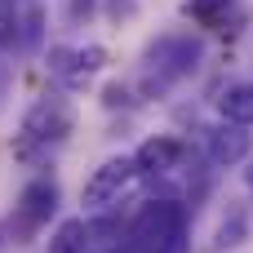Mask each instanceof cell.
<instances>
[{
	"instance_id": "1",
	"label": "cell",
	"mask_w": 253,
	"mask_h": 253,
	"mask_svg": "<svg viewBox=\"0 0 253 253\" xmlns=\"http://www.w3.org/2000/svg\"><path fill=\"white\" fill-rule=\"evenodd\" d=\"M129 249L138 253H187V209L178 200H151L133 227H129Z\"/></svg>"
},
{
	"instance_id": "2",
	"label": "cell",
	"mask_w": 253,
	"mask_h": 253,
	"mask_svg": "<svg viewBox=\"0 0 253 253\" xmlns=\"http://www.w3.org/2000/svg\"><path fill=\"white\" fill-rule=\"evenodd\" d=\"M200 58H205V44H200V36H191V31H178V36H160V40L147 49L151 89L160 93V89H169L173 80L191 76V71L200 67Z\"/></svg>"
},
{
	"instance_id": "3",
	"label": "cell",
	"mask_w": 253,
	"mask_h": 253,
	"mask_svg": "<svg viewBox=\"0 0 253 253\" xmlns=\"http://www.w3.org/2000/svg\"><path fill=\"white\" fill-rule=\"evenodd\" d=\"M53 213H58V182H53V178L27 182L22 196H18V205H13V218H9V240H13V245L36 240V236L49 227Z\"/></svg>"
},
{
	"instance_id": "4",
	"label": "cell",
	"mask_w": 253,
	"mask_h": 253,
	"mask_svg": "<svg viewBox=\"0 0 253 253\" xmlns=\"http://www.w3.org/2000/svg\"><path fill=\"white\" fill-rule=\"evenodd\" d=\"M76 129V111H71V102L67 98H58V93H44L27 116H22V142H62L67 133Z\"/></svg>"
},
{
	"instance_id": "5",
	"label": "cell",
	"mask_w": 253,
	"mask_h": 253,
	"mask_svg": "<svg viewBox=\"0 0 253 253\" xmlns=\"http://www.w3.org/2000/svg\"><path fill=\"white\" fill-rule=\"evenodd\" d=\"M133 178H138L133 156H116V160L98 165V169L89 173V182H84V209H107V205H116L120 191H125Z\"/></svg>"
},
{
	"instance_id": "6",
	"label": "cell",
	"mask_w": 253,
	"mask_h": 253,
	"mask_svg": "<svg viewBox=\"0 0 253 253\" xmlns=\"http://www.w3.org/2000/svg\"><path fill=\"white\" fill-rule=\"evenodd\" d=\"M205 147H209V160L213 165H222V169H231V165H240V160H249L253 151V133L245 125H213L209 129V138H205Z\"/></svg>"
},
{
	"instance_id": "7",
	"label": "cell",
	"mask_w": 253,
	"mask_h": 253,
	"mask_svg": "<svg viewBox=\"0 0 253 253\" xmlns=\"http://www.w3.org/2000/svg\"><path fill=\"white\" fill-rule=\"evenodd\" d=\"M187 160V147L178 142V138H147L138 151H133V165H138V173H173L178 165Z\"/></svg>"
},
{
	"instance_id": "8",
	"label": "cell",
	"mask_w": 253,
	"mask_h": 253,
	"mask_svg": "<svg viewBox=\"0 0 253 253\" xmlns=\"http://www.w3.org/2000/svg\"><path fill=\"white\" fill-rule=\"evenodd\" d=\"M218 111L227 125H253V80H240V84H227L222 98H218Z\"/></svg>"
},
{
	"instance_id": "9",
	"label": "cell",
	"mask_w": 253,
	"mask_h": 253,
	"mask_svg": "<svg viewBox=\"0 0 253 253\" xmlns=\"http://www.w3.org/2000/svg\"><path fill=\"white\" fill-rule=\"evenodd\" d=\"M89 222L84 218H67L58 231H53V240H49V253H89Z\"/></svg>"
},
{
	"instance_id": "10",
	"label": "cell",
	"mask_w": 253,
	"mask_h": 253,
	"mask_svg": "<svg viewBox=\"0 0 253 253\" xmlns=\"http://www.w3.org/2000/svg\"><path fill=\"white\" fill-rule=\"evenodd\" d=\"M49 71H53L58 80H67V84H84V76L76 71V49H67V44L49 49Z\"/></svg>"
},
{
	"instance_id": "11",
	"label": "cell",
	"mask_w": 253,
	"mask_h": 253,
	"mask_svg": "<svg viewBox=\"0 0 253 253\" xmlns=\"http://www.w3.org/2000/svg\"><path fill=\"white\" fill-rule=\"evenodd\" d=\"M231 4H236V0H187V4H182V13H187V18H196V22H218Z\"/></svg>"
},
{
	"instance_id": "12",
	"label": "cell",
	"mask_w": 253,
	"mask_h": 253,
	"mask_svg": "<svg viewBox=\"0 0 253 253\" xmlns=\"http://www.w3.org/2000/svg\"><path fill=\"white\" fill-rule=\"evenodd\" d=\"M18 27H22V31H18V44H22V49H36V44H40V27H44V13H40V9H27Z\"/></svg>"
},
{
	"instance_id": "13",
	"label": "cell",
	"mask_w": 253,
	"mask_h": 253,
	"mask_svg": "<svg viewBox=\"0 0 253 253\" xmlns=\"http://www.w3.org/2000/svg\"><path fill=\"white\" fill-rule=\"evenodd\" d=\"M102 67H107V49H102V44L76 49V71H80V76H93V71H102Z\"/></svg>"
},
{
	"instance_id": "14",
	"label": "cell",
	"mask_w": 253,
	"mask_h": 253,
	"mask_svg": "<svg viewBox=\"0 0 253 253\" xmlns=\"http://www.w3.org/2000/svg\"><path fill=\"white\" fill-rule=\"evenodd\" d=\"M240 236H245V218L236 213V218H231V227L222 222V231H218V249H227V245H240Z\"/></svg>"
},
{
	"instance_id": "15",
	"label": "cell",
	"mask_w": 253,
	"mask_h": 253,
	"mask_svg": "<svg viewBox=\"0 0 253 253\" xmlns=\"http://www.w3.org/2000/svg\"><path fill=\"white\" fill-rule=\"evenodd\" d=\"M9 44H18V18L9 9H0V49H9Z\"/></svg>"
},
{
	"instance_id": "16",
	"label": "cell",
	"mask_w": 253,
	"mask_h": 253,
	"mask_svg": "<svg viewBox=\"0 0 253 253\" xmlns=\"http://www.w3.org/2000/svg\"><path fill=\"white\" fill-rule=\"evenodd\" d=\"M129 102H133V98H129V89H125V84H107V89H102V107H111V111H116V107H129Z\"/></svg>"
},
{
	"instance_id": "17",
	"label": "cell",
	"mask_w": 253,
	"mask_h": 253,
	"mask_svg": "<svg viewBox=\"0 0 253 253\" xmlns=\"http://www.w3.org/2000/svg\"><path fill=\"white\" fill-rule=\"evenodd\" d=\"M67 13H71V22H89V18L98 13V0H71Z\"/></svg>"
},
{
	"instance_id": "18",
	"label": "cell",
	"mask_w": 253,
	"mask_h": 253,
	"mask_svg": "<svg viewBox=\"0 0 253 253\" xmlns=\"http://www.w3.org/2000/svg\"><path fill=\"white\" fill-rule=\"evenodd\" d=\"M245 187H249V196H253V165L245 169Z\"/></svg>"
}]
</instances>
